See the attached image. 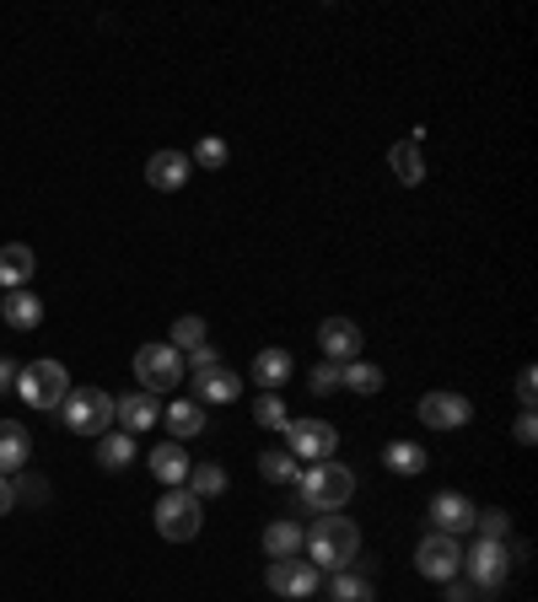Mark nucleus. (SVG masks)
<instances>
[{"label": "nucleus", "mask_w": 538, "mask_h": 602, "mask_svg": "<svg viewBox=\"0 0 538 602\" xmlns=\"http://www.w3.org/2000/svg\"><path fill=\"white\" fill-rule=\"evenodd\" d=\"M302 549H307V560H313L318 570H351V560H356V549H360V532L351 516L323 512L313 521V532H307Z\"/></svg>", "instance_id": "nucleus-1"}, {"label": "nucleus", "mask_w": 538, "mask_h": 602, "mask_svg": "<svg viewBox=\"0 0 538 602\" xmlns=\"http://www.w3.org/2000/svg\"><path fill=\"white\" fill-rule=\"evenodd\" d=\"M351 495H356V474L345 463H318L313 474H296V501L307 512H340Z\"/></svg>", "instance_id": "nucleus-2"}, {"label": "nucleus", "mask_w": 538, "mask_h": 602, "mask_svg": "<svg viewBox=\"0 0 538 602\" xmlns=\"http://www.w3.org/2000/svg\"><path fill=\"white\" fill-rule=\"evenodd\" d=\"M27 409H60L65 393H71V377L60 360H33V366H16V388H11Z\"/></svg>", "instance_id": "nucleus-3"}, {"label": "nucleus", "mask_w": 538, "mask_h": 602, "mask_svg": "<svg viewBox=\"0 0 538 602\" xmlns=\"http://www.w3.org/2000/svg\"><path fill=\"white\" fill-rule=\"evenodd\" d=\"M60 415H65V430H76V435H102L113 426V398L102 388H71Z\"/></svg>", "instance_id": "nucleus-4"}, {"label": "nucleus", "mask_w": 538, "mask_h": 602, "mask_svg": "<svg viewBox=\"0 0 538 602\" xmlns=\"http://www.w3.org/2000/svg\"><path fill=\"white\" fill-rule=\"evenodd\" d=\"M135 377H140V388L157 398V393H168V388H179L183 382V355L173 344H140V355H135Z\"/></svg>", "instance_id": "nucleus-5"}, {"label": "nucleus", "mask_w": 538, "mask_h": 602, "mask_svg": "<svg viewBox=\"0 0 538 602\" xmlns=\"http://www.w3.org/2000/svg\"><path fill=\"white\" fill-rule=\"evenodd\" d=\"M199 501L188 495V490H168L162 501H157V532L168 538V543H188V538H199Z\"/></svg>", "instance_id": "nucleus-6"}, {"label": "nucleus", "mask_w": 538, "mask_h": 602, "mask_svg": "<svg viewBox=\"0 0 538 602\" xmlns=\"http://www.w3.org/2000/svg\"><path fill=\"white\" fill-rule=\"evenodd\" d=\"M506 543H490V538H479L474 549H463V570L457 576H468L479 592H496L501 581H506Z\"/></svg>", "instance_id": "nucleus-7"}, {"label": "nucleus", "mask_w": 538, "mask_h": 602, "mask_svg": "<svg viewBox=\"0 0 538 602\" xmlns=\"http://www.w3.org/2000/svg\"><path fill=\"white\" fill-rule=\"evenodd\" d=\"M415 565H420V576H431V581H452V576L463 570V543H457V538H442V532H431V538H420Z\"/></svg>", "instance_id": "nucleus-8"}, {"label": "nucleus", "mask_w": 538, "mask_h": 602, "mask_svg": "<svg viewBox=\"0 0 538 602\" xmlns=\"http://www.w3.org/2000/svg\"><path fill=\"white\" fill-rule=\"evenodd\" d=\"M285 441H291V457L329 463V457H334V441H340V430L323 426V420H285Z\"/></svg>", "instance_id": "nucleus-9"}, {"label": "nucleus", "mask_w": 538, "mask_h": 602, "mask_svg": "<svg viewBox=\"0 0 538 602\" xmlns=\"http://www.w3.org/2000/svg\"><path fill=\"white\" fill-rule=\"evenodd\" d=\"M269 592L280 598H313L318 592V565L313 560H269Z\"/></svg>", "instance_id": "nucleus-10"}, {"label": "nucleus", "mask_w": 538, "mask_h": 602, "mask_svg": "<svg viewBox=\"0 0 538 602\" xmlns=\"http://www.w3.org/2000/svg\"><path fill=\"white\" fill-rule=\"evenodd\" d=\"M420 420L431 430H463L474 420V409H468V398H457V393H426V398H420Z\"/></svg>", "instance_id": "nucleus-11"}, {"label": "nucleus", "mask_w": 538, "mask_h": 602, "mask_svg": "<svg viewBox=\"0 0 538 602\" xmlns=\"http://www.w3.org/2000/svg\"><path fill=\"white\" fill-rule=\"evenodd\" d=\"M194 393L205 398V404H237V393H243V377L232 371V366H205V371H194Z\"/></svg>", "instance_id": "nucleus-12"}, {"label": "nucleus", "mask_w": 538, "mask_h": 602, "mask_svg": "<svg viewBox=\"0 0 538 602\" xmlns=\"http://www.w3.org/2000/svg\"><path fill=\"white\" fill-rule=\"evenodd\" d=\"M474 516H479V506H474V501H468V495H437V501H431V521H437V532H442V538H457V532H468V527H474Z\"/></svg>", "instance_id": "nucleus-13"}, {"label": "nucleus", "mask_w": 538, "mask_h": 602, "mask_svg": "<svg viewBox=\"0 0 538 602\" xmlns=\"http://www.w3.org/2000/svg\"><path fill=\"white\" fill-rule=\"evenodd\" d=\"M318 344H323V355H329L334 366H345V360H356L360 329L351 323V318H329V323L318 329Z\"/></svg>", "instance_id": "nucleus-14"}, {"label": "nucleus", "mask_w": 538, "mask_h": 602, "mask_svg": "<svg viewBox=\"0 0 538 602\" xmlns=\"http://www.w3.org/2000/svg\"><path fill=\"white\" fill-rule=\"evenodd\" d=\"M113 420L124 426V435H135V430H151L162 420V404L151 393H130L124 404H113Z\"/></svg>", "instance_id": "nucleus-15"}, {"label": "nucleus", "mask_w": 538, "mask_h": 602, "mask_svg": "<svg viewBox=\"0 0 538 602\" xmlns=\"http://www.w3.org/2000/svg\"><path fill=\"white\" fill-rule=\"evenodd\" d=\"M146 183L162 188V194L183 188V183H188V157H183V151H157V157L146 162Z\"/></svg>", "instance_id": "nucleus-16"}, {"label": "nucleus", "mask_w": 538, "mask_h": 602, "mask_svg": "<svg viewBox=\"0 0 538 602\" xmlns=\"http://www.w3.org/2000/svg\"><path fill=\"white\" fill-rule=\"evenodd\" d=\"M27 457H33L27 430L16 426V420H0V474H5V479H11V474H22V468H27Z\"/></svg>", "instance_id": "nucleus-17"}, {"label": "nucleus", "mask_w": 538, "mask_h": 602, "mask_svg": "<svg viewBox=\"0 0 538 602\" xmlns=\"http://www.w3.org/2000/svg\"><path fill=\"white\" fill-rule=\"evenodd\" d=\"M130 463H135V435H124V430H102V435H97V468L124 474Z\"/></svg>", "instance_id": "nucleus-18"}, {"label": "nucleus", "mask_w": 538, "mask_h": 602, "mask_svg": "<svg viewBox=\"0 0 538 602\" xmlns=\"http://www.w3.org/2000/svg\"><path fill=\"white\" fill-rule=\"evenodd\" d=\"M302 543H307V532H302L296 521H269L265 527V554L269 560H302Z\"/></svg>", "instance_id": "nucleus-19"}, {"label": "nucleus", "mask_w": 538, "mask_h": 602, "mask_svg": "<svg viewBox=\"0 0 538 602\" xmlns=\"http://www.w3.org/2000/svg\"><path fill=\"white\" fill-rule=\"evenodd\" d=\"M0 318H5L11 329H38V323H44V302H38L33 291H11V296L0 302Z\"/></svg>", "instance_id": "nucleus-20"}, {"label": "nucleus", "mask_w": 538, "mask_h": 602, "mask_svg": "<svg viewBox=\"0 0 538 602\" xmlns=\"http://www.w3.org/2000/svg\"><path fill=\"white\" fill-rule=\"evenodd\" d=\"M33 263H38V258H33V248L5 243V248H0V285H16V291H22V285L33 280Z\"/></svg>", "instance_id": "nucleus-21"}, {"label": "nucleus", "mask_w": 538, "mask_h": 602, "mask_svg": "<svg viewBox=\"0 0 538 602\" xmlns=\"http://www.w3.org/2000/svg\"><path fill=\"white\" fill-rule=\"evenodd\" d=\"M151 474H157L162 484H183V479H188V452H183L179 441H162V446L151 452Z\"/></svg>", "instance_id": "nucleus-22"}, {"label": "nucleus", "mask_w": 538, "mask_h": 602, "mask_svg": "<svg viewBox=\"0 0 538 602\" xmlns=\"http://www.w3.org/2000/svg\"><path fill=\"white\" fill-rule=\"evenodd\" d=\"M388 168H393V177H399V183H409V188L426 177V162H420V146H415V140L393 146V151H388Z\"/></svg>", "instance_id": "nucleus-23"}, {"label": "nucleus", "mask_w": 538, "mask_h": 602, "mask_svg": "<svg viewBox=\"0 0 538 602\" xmlns=\"http://www.w3.org/2000/svg\"><path fill=\"white\" fill-rule=\"evenodd\" d=\"M168 430H173L179 441L199 435V430H205V409H199L194 398H179V404H168Z\"/></svg>", "instance_id": "nucleus-24"}, {"label": "nucleus", "mask_w": 538, "mask_h": 602, "mask_svg": "<svg viewBox=\"0 0 538 602\" xmlns=\"http://www.w3.org/2000/svg\"><path fill=\"white\" fill-rule=\"evenodd\" d=\"M221 490H227V468H221V463H199V468H188V495H194V501L221 495Z\"/></svg>", "instance_id": "nucleus-25"}, {"label": "nucleus", "mask_w": 538, "mask_h": 602, "mask_svg": "<svg viewBox=\"0 0 538 602\" xmlns=\"http://www.w3.org/2000/svg\"><path fill=\"white\" fill-rule=\"evenodd\" d=\"M340 388H351V393H377V388H382V371L366 366V360H345V366H340Z\"/></svg>", "instance_id": "nucleus-26"}, {"label": "nucleus", "mask_w": 538, "mask_h": 602, "mask_svg": "<svg viewBox=\"0 0 538 602\" xmlns=\"http://www.w3.org/2000/svg\"><path fill=\"white\" fill-rule=\"evenodd\" d=\"M254 377H259V388H280V382L291 377V355H285V349H265V355L254 360Z\"/></svg>", "instance_id": "nucleus-27"}, {"label": "nucleus", "mask_w": 538, "mask_h": 602, "mask_svg": "<svg viewBox=\"0 0 538 602\" xmlns=\"http://www.w3.org/2000/svg\"><path fill=\"white\" fill-rule=\"evenodd\" d=\"M334 602H371V581L356 576V570H334Z\"/></svg>", "instance_id": "nucleus-28"}, {"label": "nucleus", "mask_w": 538, "mask_h": 602, "mask_svg": "<svg viewBox=\"0 0 538 602\" xmlns=\"http://www.w3.org/2000/svg\"><path fill=\"white\" fill-rule=\"evenodd\" d=\"M388 468H393V474H420V468H426V452H420L415 441H393V446H388Z\"/></svg>", "instance_id": "nucleus-29"}, {"label": "nucleus", "mask_w": 538, "mask_h": 602, "mask_svg": "<svg viewBox=\"0 0 538 602\" xmlns=\"http://www.w3.org/2000/svg\"><path fill=\"white\" fill-rule=\"evenodd\" d=\"M259 474H265L269 484H291L302 468H296V457H291V452H265V457H259Z\"/></svg>", "instance_id": "nucleus-30"}, {"label": "nucleus", "mask_w": 538, "mask_h": 602, "mask_svg": "<svg viewBox=\"0 0 538 602\" xmlns=\"http://www.w3.org/2000/svg\"><path fill=\"white\" fill-rule=\"evenodd\" d=\"M173 349H199V344H210V334H205V318H179L173 323Z\"/></svg>", "instance_id": "nucleus-31"}, {"label": "nucleus", "mask_w": 538, "mask_h": 602, "mask_svg": "<svg viewBox=\"0 0 538 602\" xmlns=\"http://www.w3.org/2000/svg\"><path fill=\"white\" fill-rule=\"evenodd\" d=\"M474 527H479V538H490V543H506V532H512V516H506V512H479V516H474Z\"/></svg>", "instance_id": "nucleus-32"}, {"label": "nucleus", "mask_w": 538, "mask_h": 602, "mask_svg": "<svg viewBox=\"0 0 538 602\" xmlns=\"http://www.w3.org/2000/svg\"><path fill=\"white\" fill-rule=\"evenodd\" d=\"M254 420H259L265 430H285V404H280L274 393H265V398L254 404Z\"/></svg>", "instance_id": "nucleus-33"}, {"label": "nucleus", "mask_w": 538, "mask_h": 602, "mask_svg": "<svg viewBox=\"0 0 538 602\" xmlns=\"http://www.w3.org/2000/svg\"><path fill=\"white\" fill-rule=\"evenodd\" d=\"M194 162H199V168H227V140L205 135V140L194 146Z\"/></svg>", "instance_id": "nucleus-34"}, {"label": "nucleus", "mask_w": 538, "mask_h": 602, "mask_svg": "<svg viewBox=\"0 0 538 602\" xmlns=\"http://www.w3.org/2000/svg\"><path fill=\"white\" fill-rule=\"evenodd\" d=\"M340 388V366L334 360H323L318 371H313V393H334Z\"/></svg>", "instance_id": "nucleus-35"}, {"label": "nucleus", "mask_w": 538, "mask_h": 602, "mask_svg": "<svg viewBox=\"0 0 538 602\" xmlns=\"http://www.w3.org/2000/svg\"><path fill=\"white\" fill-rule=\"evenodd\" d=\"M517 398H523V409H534V398H538V371L534 366L517 371Z\"/></svg>", "instance_id": "nucleus-36"}, {"label": "nucleus", "mask_w": 538, "mask_h": 602, "mask_svg": "<svg viewBox=\"0 0 538 602\" xmlns=\"http://www.w3.org/2000/svg\"><path fill=\"white\" fill-rule=\"evenodd\" d=\"M512 435H517L523 446H534V441H538V420H534V409H523V415H517V426H512Z\"/></svg>", "instance_id": "nucleus-37"}, {"label": "nucleus", "mask_w": 538, "mask_h": 602, "mask_svg": "<svg viewBox=\"0 0 538 602\" xmlns=\"http://www.w3.org/2000/svg\"><path fill=\"white\" fill-rule=\"evenodd\" d=\"M479 598H485V592H479L474 581H457V576L448 581V602H479Z\"/></svg>", "instance_id": "nucleus-38"}, {"label": "nucleus", "mask_w": 538, "mask_h": 602, "mask_svg": "<svg viewBox=\"0 0 538 602\" xmlns=\"http://www.w3.org/2000/svg\"><path fill=\"white\" fill-rule=\"evenodd\" d=\"M188 366H194V371H205V366H216V349H210V344H199V349H188Z\"/></svg>", "instance_id": "nucleus-39"}, {"label": "nucleus", "mask_w": 538, "mask_h": 602, "mask_svg": "<svg viewBox=\"0 0 538 602\" xmlns=\"http://www.w3.org/2000/svg\"><path fill=\"white\" fill-rule=\"evenodd\" d=\"M11 388H16V366L0 355V393H11Z\"/></svg>", "instance_id": "nucleus-40"}, {"label": "nucleus", "mask_w": 538, "mask_h": 602, "mask_svg": "<svg viewBox=\"0 0 538 602\" xmlns=\"http://www.w3.org/2000/svg\"><path fill=\"white\" fill-rule=\"evenodd\" d=\"M11 506H16V495H11V479H5V474H0V516L11 512Z\"/></svg>", "instance_id": "nucleus-41"}]
</instances>
